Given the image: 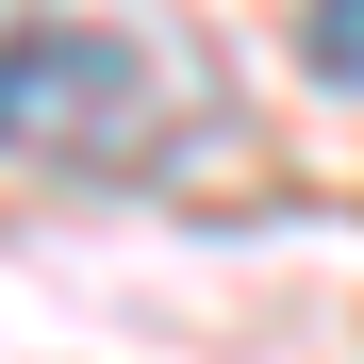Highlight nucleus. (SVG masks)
<instances>
[{
  "instance_id": "obj_1",
  "label": "nucleus",
  "mask_w": 364,
  "mask_h": 364,
  "mask_svg": "<svg viewBox=\"0 0 364 364\" xmlns=\"http://www.w3.org/2000/svg\"><path fill=\"white\" fill-rule=\"evenodd\" d=\"M149 133V67H133V33H100V17H17L0 33V149H133Z\"/></svg>"
},
{
  "instance_id": "obj_2",
  "label": "nucleus",
  "mask_w": 364,
  "mask_h": 364,
  "mask_svg": "<svg viewBox=\"0 0 364 364\" xmlns=\"http://www.w3.org/2000/svg\"><path fill=\"white\" fill-rule=\"evenodd\" d=\"M298 50H315V83L364 100V0H298Z\"/></svg>"
}]
</instances>
